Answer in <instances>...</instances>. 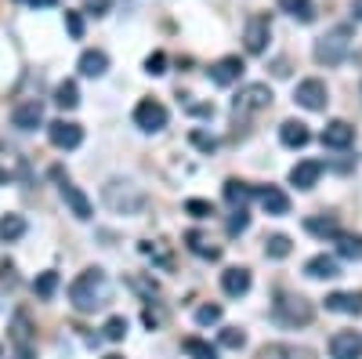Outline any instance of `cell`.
Segmentation results:
<instances>
[{"label":"cell","instance_id":"6da1fadb","mask_svg":"<svg viewBox=\"0 0 362 359\" xmlns=\"http://www.w3.org/2000/svg\"><path fill=\"white\" fill-rule=\"evenodd\" d=\"M69 302L76 312H95L109 302V276L102 268H83V273L69 283Z\"/></svg>","mask_w":362,"mask_h":359},{"label":"cell","instance_id":"7a4b0ae2","mask_svg":"<svg viewBox=\"0 0 362 359\" xmlns=\"http://www.w3.org/2000/svg\"><path fill=\"white\" fill-rule=\"evenodd\" d=\"M102 200L109 203V211H116V215H141L145 203H148V196H145L134 182H119V178L105 182Z\"/></svg>","mask_w":362,"mask_h":359},{"label":"cell","instance_id":"3957f363","mask_svg":"<svg viewBox=\"0 0 362 359\" xmlns=\"http://www.w3.org/2000/svg\"><path fill=\"white\" fill-rule=\"evenodd\" d=\"M272 316L283 326H308L315 319V309H312L308 297H300V294H279L276 305H272Z\"/></svg>","mask_w":362,"mask_h":359},{"label":"cell","instance_id":"277c9868","mask_svg":"<svg viewBox=\"0 0 362 359\" xmlns=\"http://www.w3.org/2000/svg\"><path fill=\"white\" fill-rule=\"evenodd\" d=\"M351 47V25H334L326 37L315 40V62L319 66H341Z\"/></svg>","mask_w":362,"mask_h":359},{"label":"cell","instance_id":"5b68a950","mask_svg":"<svg viewBox=\"0 0 362 359\" xmlns=\"http://www.w3.org/2000/svg\"><path fill=\"white\" fill-rule=\"evenodd\" d=\"M268 106H272V87L268 84H247V87H239V95L232 98L235 116H254Z\"/></svg>","mask_w":362,"mask_h":359},{"label":"cell","instance_id":"8992f818","mask_svg":"<svg viewBox=\"0 0 362 359\" xmlns=\"http://www.w3.org/2000/svg\"><path fill=\"white\" fill-rule=\"evenodd\" d=\"M167 120H170V116H167V106L156 102V98H141V102L134 106V124H138L141 131H148V135L163 131Z\"/></svg>","mask_w":362,"mask_h":359},{"label":"cell","instance_id":"52a82bcc","mask_svg":"<svg viewBox=\"0 0 362 359\" xmlns=\"http://www.w3.org/2000/svg\"><path fill=\"white\" fill-rule=\"evenodd\" d=\"M293 102H297V106H305V109H312V113L326 109V102H329V95H326V84H322L319 76L300 80V84H297V91H293Z\"/></svg>","mask_w":362,"mask_h":359},{"label":"cell","instance_id":"ba28073f","mask_svg":"<svg viewBox=\"0 0 362 359\" xmlns=\"http://www.w3.org/2000/svg\"><path fill=\"white\" fill-rule=\"evenodd\" d=\"M268 37H272L268 15H250V18H247V29H243L247 51H250V55H264V51H268Z\"/></svg>","mask_w":362,"mask_h":359},{"label":"cell","instance_id":"9c48e42d","mask_svg":"<svg viewBox=\"0 0 362 359\" xmlns=\"http://www.w3.org/2000/svg\"><path fill=\"white\" fill-rule=\"evenodd\" d=\"M47 138L54 149H76L83 142V127L73 120H54V124H47Z\"/></svg>","mask_w":362,"mask_h":359},{"label":"cell","instance_id":"30bf717a","mask_svg":"<svg viewBox=\"0 0 362 359\" xmlns=\"http://www.w3.org/2000/svg\"><path fill=\"white\" fill-rule=\"evenodd\" d=\"M329 359H362V334L358 331H337L329 338Z\"/></svg>","mask_w":362,"mask_h":359},{"label":"cell","instance_id":"8fae6325","mask_svg":"<svg viewBox=\"0 0 362 359\" xmlns=\"http://www.w3.org/2000/svg\"><path fill=\"white\" fill-rule=\"evenodd\" d=\"M206 73H210V80H214L218 87H228V84H235L239 76H243V58H239V55H225Z\"/></svg>","mask_w":362,"mask_h":359},{"label":"cell","instance_id":"7c38bea8","mask_svg":"<svg viewBox=\"0 0 362 359\" xmlns=\"http://www.w3.org/2000/svg\"><path fill=\"white\" fill-rule=\"evenodd\" d=\"M58 193H62V200H66V207H69V211H73V218L87 222L90 215H95V207H90L87 193H83V189H76L73 182H62V186H58Z\"/></svg>","mask_w":362,"mask_h":359},{"label":"cell","instance_id":"4fadbf2b","mask_svg":"<svg viewBox=\"0 0 362 359\" xmlns=\"http://www.w3.org/2000/svg\"><path fill=\"white\" fill-rule=\"evenodd\" d=\"M326 309L341 316H362V290H337L326 294Z\"/></svg>","mask_w":362,"mask_h":359},{"label":"cell","instance_id":"5bb4252c","mask_svg":"<svg viewBox=\"0 0 362 359\" xmlns=\"http://www.w3.org/2000/svg\"><path fill=\"white\" fill-rule=\"evenodd\" d=\"M11 124L18 127V131H37L40 124H44V106L33 98V102H22V106H15V113H11Z\"/></svg>","mask_w":362,"mask_h":359},{"label":"cell","instance_id":"9a60e30c","mask_svg":"<svg viewBox=\"0 0 362 359\" xmlns=\"http://www.w3.org/2000/svg\"><path fill=\"white\" fill-rule=\"evenodd\" d=\"M250 268H243V265H232V268H225L221 273V290L228 294V297H243L247 290H250Z\"/></svg>","mask_w":362,"mask_h":359},{"label":"cell","instance_id":"2e32d148","mask_svg":"<svg viewBox=\"0 0 362 359\" xmlns=\"http://www.w3.org/2000/svg\"><path fill=\"white\" fill-rule=\"evenodd\" d=\"M11 341H15V348H18L22 359L33 355V326H29V316L25 312H15V319H11Z\"/></svg>","mask_w":362,"mask_h":359},{"label":"cell","instance_id":"e0dca14e","mask_svg":"<svg viewBox=\"0 0 362 359\" xmlns=\"http://www.w3.org/2000/svg\"><path fill=\"white\" fill-rule=\"evenodd\" d=\"M355 142V127L344 124V120H329V124L322 127V145L326 149H348Z\"/></svg>","mask_w":362,"mask_h":359},{"label":"cell","instance_id":"ac0fdd59","mask_svg":"<svg viewBox=\"0 0 362 359\" xmlns=\"http://www.w3.org/2000/svg\"><path fill=\"white\" fill-rule=\"evenodd\" d=\"M279 142L286 149H305L312 142V131H308V124H300V120H283L279 124Z\"/></svg>","mask_w":362,"mask_h":359},{"label":"cell","instance_id":"d6986e66","mask_svg":"<svg viewBox=\"0 0 362 359\" xmlns=\"http://www.w3.org/2000/svg\"><path fill=\"white\" fill-rule=\"evenodd\" d=\"M319 174H322V164H319V160H300V164H293V171H290V186H297V189H315V186H319Z\"/></svg>","mask_w":362,"mask_h":359},{"label":"cell","instance_id":"ffe728a7","mask_svg":"<svg viewBox=\"0 0 362 359\" xmlns=\"http://www.w3.org/2000/svg\"><path fill=\"white\" fill-rule=\"evenodd\" d=\"M257 200H261V207H264L268 215H276V218L290 215V196H286L283 189H276V186H264V189H257Z\"/></svg>","mask_w":362,"mask_h":359},{"label":"cell","instance_id":"44dd1931","mask_svg":"<svg viewBox=\"0 0 362 359\" xmlns=\"http://www.w3.org/2000/svg\"><path fill=\"white\" fill-rule=\"evenodd\" d=\"M76 69H80L83 76H105V69H109V55L98 51V47H87V51L80 55Z\"/></svg>","mask_w":362,"mask_h":359},{"label":"cell","instance_id":"7402d4cb","mask_svg":"<svg viewBox=\"0 0 362 359\" xmlns=\"http://www.w3.org/2000/svg\"><path fill=\"white\" fill-rule=\"evenodd\" d=\"M305 273L312 280H334V276H341V265H337V258H329V254H315V258H308Z\"/></svg>","mask_w":362,"mask_h":359},{"label":"cell","instance_id":"603a6c76","mask_svg":"<svg viewBox=\"0 0 362 359\" xmlns=\"http://www.w3.org/2000/svg\"><path fill=\"white\" fill-rule=\"evenodd\" d=\"M254 196H257V189L247 186V182H239V178H228V182H225V200L235 207V211H239V207H247Z\"/></svg>","mask_w":362,"mask_h":359},{"label":"cell","instance_id":"cb8c5ba5","mask_svg":"<svg viewBox=\"0 0 362 359\" xmlns=\"http://www.w3.org/2000/svg\"><path fill=\"white\" fill-rule=\"evenodd\" d=\"M279 8L290 18H297V22H315V4L312 0H279Z\"/></svg>","mask_w":362,"mask_h":359},{"label":"cell","instance_id":"d4e9b609","mask_svg":"<svg viewBox=\"0 0 362 359\" xmlns=\"http://www.w3.org/2000/svg\"><path fill=\"white\" fill-rule=\"evenodd\" d=\"M22 236H25V218L22 215L0 218V239H4V244H15V239H22Z\"/></svg>","mask_w":362,"mask_h":359},{"label":"cell","instance_id":"484cf974","mask_svg":"<svg viewBox=\"0 0 362 359\" xmlns=\"http://www.w3.org/2000/svg\"><path fill=\"white\" fill-rule=\"evenodd\" d=\"M185 247H189L192 254H199V258H210V261H218V258H221V251H218V247H210L203 232H189V236H185Z\"/></svg>","mask_w":362,"mask_h":359},{"label":"cell","instance_id":"4316f807","mask_svg":"<svg viewBox=\"0 0 362 359\" xmlns=\"http://www.w3.org/2000/svg\"><path fill=\"white\" fill-rule=\"evenodd\" d=\"M305 229H308L312 236H322V239H326V236H334V239L341 236V229H337V218H326V215H315V218H308V222H305Z\"/></svg>","mask_w":362,"mask_h":359},{"label":"cell","instance_id":"83f0119b","mask_svg":"<svg viewBox=\"0 0 362 359\" xmlns=\"http://www.w3.org/2000/svg\"><path fill=\"white\" fill-rule=\"evenodd\" d=\"M290 251H293V244H290V236H283V232H276V236H268V239H264V254H268V258H276V261L290 258Z\"/></svg>","mask_w":362,"mask_h":359},{"label":"cell","instance_id":"f1b7e54d","mask_svg":"<svg viewBox=\"0 0 362 359\" xmlns=\"http://www.w3.org/2000/svg\"><path fill=\"white\" fill-rule=\"evenodd\" d=\"M54 106H62V109H76L80 106V91H76L73 80H62L54 87Z\"/></svg>","mask_w":362,"mask_h":359},{"label":"cell","instance_id":"f546056e","mask_svg":"<svg viewBox=\"0 0 362 359\" xmlns=\"http://www.w3.org/2000/svg\"><path fill=\"white\" fill-rule=\"evenodd\" d=\"M181 348H185V355H192V359H218V348L206 345L203 338H185Z\"/></svg>","mask_w":362,"mask_h":359},{"label":"cell","instance_id":"4dcf8cb0","mask_svg":"<svg viewBox=\"0 0 362 359\" xmlns=\"http://www.w3.org/2000/svg\"><path fill=\"white\" fill-rule=\"evenodd\" d=\"M337 254L348 261H362V236H337Z\"/></svg>","mask_w":362,"mask_h":359},{"label":"cell","instance_id":"1f68e13d","mask_svg":"<svg viewBox=\"0 0 362 359\" xmlns=\"http://www.w3.org/2000/svg\"><path fill=\"white\" fill-rule=\"evenodd\" d=\"M264 359H312V352L305 348H293V345H268Z\"/></svg>","mask_w":362,"mask_h":359},{"label":"cell","instance_id":"d6a6232c","mask_svg":"<svg viewBox=\"0 0 362 359\" xmlns=\"http://www.w3.org/2000/svg\"><path fill=\"white\" fill-rule=\"evenodd\" d=\"M33 290H37V297H54V290H58V273L54 268H47V273H40L33 280Z\"/></svg>","mask_w":362,"mask_h":359},{"label":"cell","instance_id":"836d02e7","mask_svg":"<svg viewBox=\"0 0 362 359\" xmlns=\"http://www.w3.org/2000/svg\"><path fill=\"white\" fill-rule=\"evenodd\" d=\"M102 331H105L109 341H124V334H127V319H124V316H109Z\"/></svg>","mask_w":362,"mask_h":359},{"label":"cell","instance_id":"e575fe53","mask_svg":"<svg viewBox=\"0 0 362 359\" xmlns=\"http://www.w3.org/2000/svg\"><path fill=\"white\" fill-rule=\"evenodd\" d=\"M225 229H228V236H239V232H247V229H250V215H247V207H239V211H235V215L228 218V225H225Z\"/></svg>","mask_w":362,"mask_h":359},{"label":"cell","instance_id":"d590c367","mask_svg":"<svg viewBox=\"0 0 362 359\" xmlns=\"http://www.w3.org/2000/svg\"><path fill=\"white\" fill-rule=\"evenodd\" d=\"M221 345L225 348H243L247 345V334L239 331V326H225V331H221Z\"/></svg>","mask_w":362,"mask_h":359},{"label":"cell","instance_id":"8d00e7d4","mask_svg":"<svg viewBox=\"0 0 362 359\" xmlns=\"http://www.w3.org/2000/svg\"><path fill=\"white\" fill-rule=\"evenodd\" d=\"M145 73H148V76L167 73V55H163V51H153V55H148V58H145Z\"/></svg>","mask_w":362,"mask_h":359},{"label":"cell","instance_id":"74e56055","mask_svg":"<svg viewBox=\"0 0 362 359\" xmlns=\"http://www.w3.org/2000/svg\"><path fill=\"white\" fill-rule=\"evenodd\" d=\"M221 319V305H199L196 309V323L199 326H210V323H218Z\"/></svg>","mask_w":362,"mask_h":359},{"label":"cell","instance_id":"f35d334b","mask_svg":"<svg viewBox=\"0 0 362 359\" xmlns=\"http://www.w3.org/2000/svg\"><path fill=\"white\" fill-rule=\"evenodd\" d=\"M185 211L192 218H210V215H214V207H210L206 200H185Z\"/></svg>","mask_w":362,"mask_h":359},{"label":"cell","instance_id":"ab89813d","mask_svg":"<svg viewBox=\"0 0 362 359\" xmlns=\"http://www.w3.org/2000/svg\"><path fill=\"white\" fill-rule=\"evenodd\" d=\"M66 25H69V37H73V40L83 37V18H80L76 11H66Z\"/></svg>","mask_w":362,"mask_h":359},{"label":"cell","instance_id":"60d3db41","mask_svg":"<svg viewBox=\"0 0 362 359\" xmlns=\"http://www.w3.org/2000/svg\"><path fill=\"white\" fill-rule=\"evenodd\" d=\"M192 142L203 149V153H214V149H218V138L214 135H203V131H192Z\"/></svg>","mask_w":362,"mask_h":359},{"label":"cell","instance_id":"b9f144b4","mask_svg":"<svg viewBox=\"0 0 362 359\" xmlns=\"http://www.w3.org/2000/svg\"><path fill=\"white\" fill-rule=\"evenodd\" d=\"M141 319H145V326H153V331H156L163 316H160V312H153V309H145V316H141Z\"/></svg>","mask_w":362,"mask_h":359},{"label":"cell","instance_id":"7bdbcfd3","mask_svg":"<svg viewBox=\"0 0 362 359\" xmlns=\"http://www.w3.org/2000/svg\"><path fill=\"white\" fill-rule=\"evenodd\" d=\"M109 4H112V0H90V11H95V15H105Z\"/></svg>","mask_w":362,"mask_h":359},{"label":"cell","instance_id":"ee69618b","mask_svg":"<svg viewBox=\"0 0 362 359\" xmlns=\"http://www.w3.org/2000/svg\"><path fill=\"white\" fill-rule=\"evenodd\" d=\"M351 11H355V18L362 22V0H355V4H351Z\"/></svg>","mask_w":362,"mask_h":359},{"label":"cell","instance_id":"f6af8a7d","mask_svg":"<svg viewBox=\"0 0 362 359\" xmlns=\"http://www.w3.org/2000/svg\"><path fill=\"white\" fill-rule=\"evenodd\" d=\"M22 4H40V0H22Z\"/></svg>","mask_w":362,"mask_h":359},{"label":"cell","instance_id":"bcb514c9","mask_svg":"<svg viewBox=\"0 0 362 359\" xmlns=\"http://www.w3.org/2000/svg\"><path fill=\"white\" fill-rule=\"evenodd\" d=\"M102 359H124V355H102Z\"/></svg>","mask_w":362,"mask_h":359}]
</instances>
